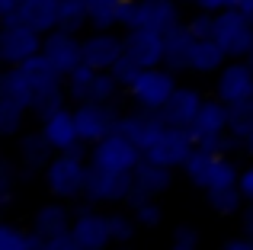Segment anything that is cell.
Returning a JSON list of instances; mask_svg holds the SVG:
<instances>
[{"mask_svg":"<svg viewBox=\"0 0 253 250\" xmlns=\"http://www.w3.org/2000/svg\"><path fill=\"white\" fill-rule=\"evenodd\" d=\"M141 157L144 151L119 128L99 138L96 144H90V164H96L103 170H135L141 164Z\"/></svg>","mask_w":253,"mask_h":250,"instance_id":"4","label":"cell"},{"mask_svg":"<svg viewBox=\"0 0 253 250\" xmlns=\"http://www.w3.org/2000/svg\"><path fill=\"white\" fill-rule=\"evenodd\" d=\"M125 55V36H116L112 29H93V36L84 39V61L96 71H112V64Z\"/></svg>","mask_w":253,"mask_h":250,"instance_id":"14","label":"cell"},{"mask_svg":"<svg viewBox=\"0 0 253 250\" xmlns=\"http://www.w3.org/2000/svg\"><path fill=\"white\" fill-rule=\"evenodd\" d=\"M138 221H135V215H125V212H112L109 215V231H112V241L116 244H128L131 238H135V231H138Z\"/></svg>","mask_w":253,"mask_h":250,"instance_id":"39","label":"cell"},{"mask_svg":"<svg viewBox=\"0 0 253 250\" xmlns=\"http://www.w3.org/2000/svg\"><path fill=\"white\" fill-rule=\"evenodd\" d=\"M164 128H167V122L161 119V113H157V109L135 106V113H128V116H122V119H119V131H125V135H128L141 151H148L151 144H154V138L161 135Z\"/></svg>","mask_w":253,"mask_h":250,"instance_id":"16","label":"cell"},{"mask_svg":"<svg viewBox=\"0 0 253 250\" xmlns=\"http://www.w3.org/2000/svg\"><path fill=\"white\" fill-rule=\"evenodd\" d=\"M241 231L253 238V202H247V206H244V212H241Z\"/></svg>","mask_w":253,"mask_h":250,"instance_id":"49","label":"cell"},{"mask_svg":"<svg viewBox=\"0 0 253 250\" xmlns=\"http://www.w3.org/2000/svg\"><path fill=\"white\" fill-rule=\"evenodd\" d=\"M228 51H224V45L218 42L215 36L211 39H196V45H192V58H189V71L192 74H218V71L228 64Z\"/></svg>","mask_w":253,"mask_h":250,"instance_id":"22","label":"cell"},{"mask_svg":"<svg viewBox=\"0 0 253 250\" xmlns=\"http://www.w3.org/2000/svg\"><path fill=\"white\" fill-rule=\"evenodd\" d=\"M179 87L176 81V71H170L167 64H157V68H144L138 74V81L128 87V96L135 106L141 109H157L161 113L164 103L173 96V90Z\"/></svg>","mask_w":253,"mask_h":250,"instance_id":"3","label":"cell"},{"mask_svg":"<svg viewBox=\"0 0 253 250\" xmlns=\"http://www.w3.org/2000/svg\"><path fill=\"white\" fill-rule=\"evenodd\" d=\"M45 241L36 231H26V228L3 221L0 225V250H42Z\"/></svg>","mask_w":253,"mask_h":250,"instance_id":"29","label":"cell"},{"mask_svg":"<svg viewBox=\"0 0 253 250\" xmlns=\"http://www.w3.org/2000/svg\"><path fill=\"white\" fill-rule=\"evenodd\" d=\"M119 90H122V83L112 77V71H96V77H93V87H90V96H86V100L112 103ZM86 100H84V103H86Z\"/></svg>","mask_w":253,"mask_h":250,"instance_id":"36","label":"cell"},{"mask_svg":"<svg viewBox=\"0 0 253 250\" xmlns=\"http://www.w3.org/2000/svg\"><path fill=\"white\" fill-rule=\"evenodd\" d=\"M55 144L45 138V131H26V135H19L16 141V157H19V167H23V180H32L36 173H42L45 167L51 164V157H55Z\"/></svg>","mask_w":253,"mask_h":250,"instance_id":"13","label":"cell"},{"mask_svg":"<svg viewBox=\"0 0 253 250\" xmlns=\"http://www.w3.org/2000/svg\"><path fill=\"white\" fill-rule=\"evenodd\" d=\"M196 135H192L189 128H179V125H167V128L161 131V135L154 138V144H151L148 151H144V157L148 161H157L164 164V167H173V170H183L186 157L196 151Z\"/></svg>","mask_w":253,"mask_h":250,"instance_id":"7","label":"cell"},{"mask_svg":"<svg viewBox=\"0 0 253 250\" xmlns=\"http://www.w3.org/2000/svg\"><path fill=\"white\" fill-rule=\"evenodd\" d=\"M141 71H144V68H141V64H138L131 55H122L116 64H112V77L122 83V90H128L131 83L138 81V74H141Z\"/></svg>","mask_w":253,"mask_h":250,"instance_id":"40","label":"cell"},{"mask_svg":"<svg viewBox=\"0 0 253 250\" xmlns=\"http://www.w3.org/2000/svg\"><path fill=\"white\" fill-rule=\"evenodd\" d=\"M211 161H215V154H209L205 148H199V144H196V151H192V154L186 157V164H183V176H186V180H189L196 189H209Z\"/></svg>","mask_w":253,"mask_h":250,"instance_id":"30","label":"cell"},{"mask_svg":"<svg viewBox=\"0 0 253 250\" xmlns=\"http://www.w3.org/2000/svg\"><path fill=\"white\" fill-rule=\"evenodd\" d=\"M13 206V193H0V208H10Z\"/></svg>","mask_w":253,"mask_h":250,"instance_id":"52","label":"cell"},{"mask_svg":"<svg viewBox=\"0 0 253 250\" xmlns=\"http://www.w3.org/2000/svg\"><path fill=\"white\" fill-rule=\"evenodd\" d=\"M125 55H131L141 68H157V64H164V32L151 29V26L125 29Z\"/></svg>","mask_w":253,"mask_h":250,"instance_id":"15","label":"cell"},{"mask_svg":"<svg viewBox=\"0 0 253 250\" xmlns=\"http://www.w3.org/2000/svg\"><path fill=\"white\" fill-rule=\"evenodd\" d=\"M199 241H202V234H199V228H192V225H176L170 231V247L173 250H196Z\"/></svg>","mask_w":253,"mask_h":250,"instance_id":"41","label":"cell"},{"mask_svg":"<svg viewBox=\"0 0 253 250\" xmlns=\"http://www.w3.org/2000/svg\"><path fill=\"white\" fill-rule=\"evenodd\" d=\"M221 250H253V238L241 231L237 238H228V241H224V244H221Z\"/></svg>","mask_w":253,"mask_h":250,"instance_id":"48","label":"cell"},{"mask_svg":"<svg viewBox=\"0 0 253 250\" xmlns=\"http://www.w3.org/2000/svg\"><path fill=\"white\" fill-rule=\"evenodd\" d=\"M68 87L64 83H51V87H42L32 93V116H39V122L45 119V116L58 113V109L68 106Z\"/></svg>","mask_w":253,"mask_h":250,"instance_id":"27","label":"cell"},{"mask_svg":"<svg viewBox=\"0 0 253 250\" xmlns=\"http://www.w3.org/2000/svg\"><path fill=\"white\" fill-rule=\"evenodd\" d=\"M215 96L228 106L253 96V68L247 58H228V64L215 74Z\"/></svg>","mask_w":253,"mask_h":250,"instance_id":"10","label":"cell"},{"mask_svg":"<svg viewBox=\"0 0 253 250\" xmlns=\"http://www.w3.org/2000/svg\"><path fill=\"white\" fill-rule=\"evenodd\" d=\"M71 231H74L81 250H103L106 244H112L109 215L96 212L93 202H86V199H84L81 208H74V225H71Z\"/></svg>","mask_w":253,"mask_h":250,"instance_id":"11","label":"cell"},{"mask_svg":"<svg viewBox=\"0 0 253 250\" xmlns=\"http://www.w3.org/2000/svg\"><path fill=\"white\" fill-rule=\"evenodd\" d=\"M237 10H244V13L253 19V0H237Z\"/></svg>","mask_w":253,"mask_h":250,"instance_id":"51","label":"cell"},{"mask_svg":"<svg viewBox=\"0 0 253 250\" xmlns=\"http://www.w3.org/2000/svg\"><path fill=\"white\" fill-rule=\"evenodd\" d=\"M205 202H209V208H211L215 215H224V218H231V215H241L244 206H247V199H244L241 186L205 189Z\"/></svg>","mask_w":253,"mask_h":250,"instance_id":"26","label":"cell"},{"mask_svg":"<svg viewBox=\"0 0 253 250\" xmlns=\"http://www.w3.org/2000/svg\"><path fill=\"white\" fill-rule=\"evenodd\" d=\"M247 61H250V68H253V48H250V55H247Z\"/></svg>","mask_w":253,"mask_h":250,"instance_id":"54","label":"cell"},{"mask_svg":"<svg viewBox=\"0 0 253 250\" xmlns=\"http://www.w3.org/2000/svg\"><path fill=\"white\" fill-rule=\"evenodd\" d=\"M0 100L23 103L32 113V87H29V81L23 77V71H19L16 64H13L10 71H3V77H0Z\"/></svg>","mask_w":253,"mask_h":250,"instance_id":"28","label":"cell"},{"mask_svg":"<svg viewBox=\"0 0 253 250\" xmlns=\"http://www.w3.org/2000/svg\"><path fill=\"white\" fill-rule=\"evenodd\" d=\"M205 96L199 93L196 87H186V83H179L176 90H173V96L167 103H164L161 109V119L167 125H179V128H189L192 122H196L199 109H202Z\"/></svg>","mask_w":253,"mask_h":250,"instance_id":"17","label":"cell"},{"mask_svg":"<svg viewBox=\"0 0 253 250\" xmlns=\"http://www.w3.org/2000/svg\"><path fill=\"white\" fill-rule=\"evenodd\" d=\"M189 3H192V0H189Z\"/></svg>","mask_w":253,"mask_h":250,"instance_id":"56","label":"cell"},{"mask_svg":"<svg viewBox=\"0 0 253 250\" xmlns=\"http://www.w3.org/2000/svg\"><path fill=\"white\" fill-rule=\"evenodd\" d=\"M196 10H209V13H221L228 6H237V0H192Z\"/></svg>","mask_w":253,"mask_h":250,"instance_id":"46","label":"cell"},{"mask_svg":"<svg viewBox=\"0 0 253 250\" xmlns=\"http://www.w3.org/2000/svg\"><path fill=\"white\" fill-rule=\"evenodd\" d=\"M228 131H234L237 138H247L253 131V103L244 100V103H234L231 106V122H228Z\"/></svg>","mask_w":253,"mask_h":250,"instance_id":"38","label":"cell"},{"mask_svg":"<svg viewBox=\"0 0 253 250\" xmlns=\"http://www.w3.org/2000/svg\"><path fill=\"white\" fill-rule=\"evenodd\" d=\"M26 0H0V13H13V10H19Z\"/></svg>","mask_w":253,"mask_h":250,"instance_id":"50","label":"cell"},{"mask_svg":"<svg viewBox=\"0 0 253 250\" xmlns=\"http://www.w3.org/2000/svg\"><path fill=\"white\" fill-rule=\"evenodd\" d=\"M45 45V36L39 29L26 23H16V26H0V61L6 68L13 64H23L29 61L32 55H39Z\"/></svg>","mask_w":253,"mask_h":250,"instance_id":"9","label":"cell"},{"mask_svg":"<svg viewBox=\"0 0 253 250\" xmlns=\"http://www.w3.org/2000/svg\"><path fill=\"white\" fill-rule=\"evenodd\" d=\"M42 55L48 58V61L55 64L64 77H68L71 71L84 61V39L77 36V32H68V29H61V26H58V29L45 32Z\"/></svg>","mask_w":253,"mask_h":250,"instance_id":"12","label":"cell"},{"mask_svg":"<svg viewBox=\"0 0 253 250\" xmlns=\"http://www.w3.org/2000/svg\"><path fill=\"white\" fill-rule=\"evenodd\" d=\"M186 26H189V32L196 39H211V36H215V13L199 10L192 19H186Z\"/></svg>","mask_w":253,"mask_h":250,"instance_id":"43","label":"cell"},{"mask_svg":"<svg viewBox=\"0 0 253 250\" xmlns=\"http://www.w3.org/2000/svg\"><path fill=\"white\" fill-rule=\"evenodd\" d=\"M19 180H23V167L13 161H0V193H13Z\"/></svg>","mask_w":253,"mask_h":250,"instance_id":"44","label":"cell"},{"mask_svg":"<svg viewBox=\"0 0 253 250\" xmlns=\"http://www.w3.org/2000/svg\"><path fill=\"white\" fill-rule=\"evenodd\" d=\"M241 180V167L231 161V154H215L209 170V189H221V186H237Z\"/></svg>","mask_w":253,"mask_h":250,"instance_id":"34","label":"cell"},{"mask_svg":"<svg viewBox=\"0 0 253 250\" xmlns=\"http://www.w3.org/2000/svg\"><path fill=\"white\" fill-rule=\"evenodd\" d=\"M16 68L23 71V77L29 81L32 93H36V90H42V87H51V83H64V74L48 61V58L42 55V51H39V55H32L29 61L16 64Z\"/></svg>","mask_w":253,"mask_h":250,"instance_id":"24","label":"cell"},{"mask_svg":"<svg viewBox=\"0 0 253 250\" xmlns=\"http://www.w3.org/2000/svg\"><path fill=\"white\" fill-rule=\"evenodd\" d=\"M131 189H135V170H103V167H96V164H90L84 199L93 202V206L125 202Z\"/></svg>","mask_w":253,"mask_h":250,"instance_id":"5","label":"cell"},{"mask_svg":"<svg viewBox=\"0 0 253 250\" xmlns=\"http://www.w3.org/2000/svg\"><path fill=\"white\" fill-rule=\"evenodd\" d=\"M199 148H205L209 154H234V151H244V138H237L234 131H218V135L202 138Z\"/></svg>","mask_w":253,"mask_h":250,"instance_id":"37","label":"cell"},{"mask_svg":"<svg viewBox=\"0 0 253 250\" xmlns=\"http://www.w3.org/2000/svg\"><path fill=\"white\" fill-rule=\"evenodd\" d=\"M19 16L26 26H32L45 36V32L58 29V0H26L19 6Z\"/></svg>","mask_w":253,"mask_h":250,"instance_id":"25","label":"cell"},{"mask_svg":"<svg viewBox=\"0 0 253 250\" xmlns=\"http://www.w3.org/2000/svg\"><path fill=\"white\" fill-rule=\"evenodd\" d=\"M58 26L68 32L81 36L84 26H90V13H86V0H58Z\"/></svg>","mask_w":253,"mask_h":250,"instance_id":"32","label":"cell"},{"mask_svg":"<svg viewBox=\"0 0 253 250\" xmlns=\"http://www.w3.org/2000/svg\"><path fill=\"white\" fill-rule=\"evenodd\" d=\"M42 131L55 151H71L74 144H81V131H77V119H74V109H58V113L45 116L42 119Z\"/></svg>","mask_w":253,"mask_h":250,"instance_id":"20","label":"cell"},{"mask_svg":"<svg viewBox=\"0 0 253 250\" xmlns=\"http://www.w3.org/2000/svg\"><path fill=\"white\" fill-rule=\"evenodd\" d=\"M179 3L183 0H125L119 26L122 29H135V26H151V29L167 32L173 26L183 23L179 16Z\"/></svg>","mask_w":253,"mask_h":250,"instance_id":"2","label":"cell"},{"mask_svg":"<svg viewBox=\"0 0 253 250\" xmlns=\"http://www.w3.org/2000/svg\"><path fill=\"white\" fill-rule=\"evenodd\" d=\"M135 186H141L151 196H164L173 186V167H164L157 161L141 157V164L135 167Z\"/></svg>","mask_w":253,"mask_h":250,"instance_id":"23","label":"cell"},{"mask_svg":"<svg viewBox=\"0 0 253 250\" xmlns=\"http://www.w3.org/2000/svg\"><path fill=\"white\" fill-rule=\"evenodd\" d=\"M192 45H196V36L189 32V26L179 23L173 29L164 32V64L170 71H189V58H192Z\"/></svg>","mask_w":253,"mask_h":250,"instance_id":"18","label":"cell"},{"mask_svg":"<svg viewBox=\"0 0 253 250\" xmlns=\"http://www.w3.org/2000/svg\"><path fill=\"white\" fill-rule=\"evenodd\" d=\"M42 250H81V244H77L74 231H64V234H58V238L45 241V247H42Z\"/></svg>","mask_w":253,"mask_h":250,"instance_id":"45","label":"cell"},{"mask_svg":"<svg viewBox=\"0 0 253 250\" xmlns=\"http://www.w3.org/2000/svg\"><path fill=\"white\" fill-rule=\"evenodd\" d=\"M131 215H135V221L141 228H157L164 221V208L157 206V196H154V199H148V202H141L138 208H131Z\"/></svg>","mask_w":253,"mask_h":250,"instance_id":"42","label":"cell"},{"mask_svg":"<svg viewBox=\"0 0 253 250\" xmlns=\"http://www.w3.org/2000/svg\"><path fill=\"white\" fill-rule=\"evenodd\" d=\"M215 39L231 58H247L253 48V19L237 6L215 13Z\"/></svg>","mask_w":253,"mask_h":250,"instance_id":"6","label":"cell"},{"mask_svg":"<svg viewBox=\"0 0 253 250\" xmlns=\"http://www.w3.org/2000/svg\"><path fill=\"white\" fill-rule=\"evenodd\" d=\"M93 77H96V68H93V64H86V61H81L68 77H64V87H68L71 103H84L86 96H90Z\"/></svg>","mask_w":253,"mask_h":250,"instance_id":"33","label":"cell"},{"mask_svg":"<svg viewBox=\"0 0 253 250\" xmlns=\"http://www.w3.org/2000/svg\"><path fill=\"white\" fill-rule=\"evenodd\" d=\"M250 103H253V96H250Z\"/></svg>","mask_w":253,"mask_h":250,"instance_id":"55","label":"cell"},{"mask_svg":"<svg viewBox=\"0 0 253 250\" xmlns=\"http://www.w3.org/2000/svg\"><path fill=\"white\" fill-rule=\"evenodd\" d=\"M237 186H241L244 199H247V202H253V164L241 170V180H237Z\"/></svg>","mask_w":253,"mask_h":250,"instance_id":"47","label":"cell"},{"mask_svg":"<svg viewBox=\"0 0 253 250\" xmlns=\"http://www.w3.org/2000/svg\"><path fill=\"white\" fill-rule=\"evenodd\" d=\"M29 109L23 103L13 100H0V135H19L23 131V119Z\"/></svg>","mask_w":253,"mask_h":250,"instance_id":"35","label":"cell"},{"mask_svg":"<svg viewBox=\"0 0 253 250\" xmlns=\"http://www.w3.org/2000/svg\"><path fill=\"white\" fill-rule=\"evenodd\" d=\"M125 0H86V13H90V26L93 29H112L119 26Z\"/></svg>","mask_w":253,"mask_h":250,"instance_id":"31","label":"cell"},{"mask_svg":"<svg viewBox=\"0 0 253 250\" xmlns=\"http://www.w3.org/2000/svg\"><path fill=\"white\" fill-rule=\"evenodd\" d=\"M244 151H247V154L253 157V131H250V135H247V138H244Z\"/></svg>","mask_w":253,"mask_h":250,"instance_id":"53","label":"cell"},{"mask_svg":"<svg viewBox=\"0 0 253 250\" xmlns=\"http://www.w3.org/2000/svg\"><path fill=\"white\" fill-rule=\"evenodd\" d=\"M71 225H74V215L68 212L64 202H45V206H39V212L32 215V231L42 241H51V238H58V234L71 231Z\"/></svg>","mask_w":253,"mask_h":250,"instance_id":"19","label":"cell"},{"mask_svg":"<svg viewBox=\"0 0 253 250\" xmlns=\"http://www.w3.org/2000/svg\"><path fill=\"white\" fill-rule=\"evenodd\" d=\"M228 122H231V106L224 100H205L202 109H199L196 122L189 125V131L196 135V141H202V138L209 135H218V131H228Z\"/></svg>","mask_w":253,"mask_h":250,"instance_id":"21","label":"cell"},{"mask_svg":"<svg viewBox=\"0 0 253 250\" xmlns=\"http://www.w3.org/2000/svg\"><path fill=\"white\" fill-rule=\"evenodd\" d=\"M74 119H77V131H81V141L86 144H96L99 138H106L109 131L119 128V113L112 103H96V100H86V103H74Z\"/></svg>","mask_w":253,"mask_h":250,"instance_id":"8","label":"cell"},{"mask_svg":"<svg viewBox=\"0 0 253 250\" xmlns=\"http://www.w3.org/2000/svg\"><path fill=\"white\" fill-rule=\"evenodd\" d=\"M86 173H90V144L81 141L71 151H58L51 164L42 170V183L55 199H77L86 189Z\"/></svg>","mask_w":253,"mask_h":250,"instance_id":"1","label":"cell"}]
</instances>
